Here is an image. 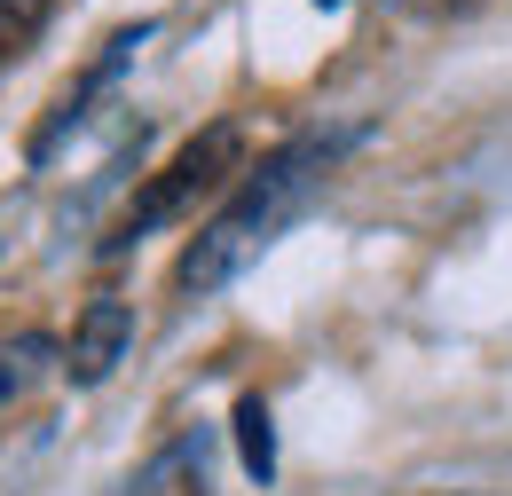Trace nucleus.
Masks as SVG:
<instances>
[{
    "instance_id": "obj_1",
    "label": "nucleus",
    "mask_w": 512,
    "mask_h": 496,
    "mask_svg": "<svg viewBox=\"0 0 512 496\" xmlns=\"http://www.w3.org/2000/svg\"><path fill=\"white\" fill-rule=\"evenodd\" d=\"M363 142V126H339V134H300V142H284V150H268L253 174L237 182V197L205 221L190 237V252H182V268H174V284L182 292H197V300H213L221 284H237L245 268H253L260 252L276 245V229L316 197L323 182H331V166L347 158Z\"/></svg>"
},
{
    "instance_id": "obj_6",
    "label": "nucleus",
    "mask_w": 512,
    "mask_h": 496,
    "mask_svg": "<svg viewBox=\"0 0 512 496\" xmlns=\"http://www.w3.org/2000/svg\"><path fill=\"white\" fill-rule=\"evenodd\" d=\"M316 8H347V0H316Z\"/></svg>"
},
{
    "instance_id": "obj_5",
    "label": "nucleus",
    "mask_w": 512,
    "mask_h": 496,
    "mask_svg": "<svg viewBox=\"0 0 512 496\" xmlns=\"http://www.w3.org/2000/svg\"><path fill=\"white\" fill-rule=\"evenodd\" d=\"M237 457H245V473H253L260 489L276 481V426H268V402L260 394L237 402Z\"/></svg>"
},
{
    "instance_id": "obj_4",
    "label": "nucleus",
    "mask_w": 512,
    "mask_h": 496,
    "mask_svg": "<svg viewBox=\"0 0 512 496\" xmlns=\"http://www.w3.org/2000/svg\"><path fill=\"white\" fill-rule=\"evenodd\" d=\"M56 355H64V347H56L48 331H16V339L0 347V410H8V402H24V394L48 378V363H56Z\"/></svg>"
},
{
    "instance_id": "obj_3",
    "label": "nucleus",
    "mask_w": 512,
    "mask_h": 496,
    "mask_svg": "<svg viewBox=\"0 0 512 496\" xmlns=\"http://www.w3.org/2000/svg\"><path fill=\"white\" fill-rule=\"evenodd\" d=\"M127 347H134V308L127 300H87V315L71 323L64 378L71 386H103V378L127 363Z\"/></svg>"
},
{
    "instance_id": "obj_2",
    "label": "nucleus",
    "mask_w": 512,
    "mask_h": 496,
    "mask_svg": "<svg viewBox=\"0 0 512 496\" xmlns=\"http://www.w3.org/2000/svg\"><path fill=\"white\" fill-rule=\"evenodd\" d=\"M237 150H245V134H237V126H205L190 150H182V158H174V166H166V174H158V182H150V189H142V197L127 205L119 237H111L103 252H127V245H142L150 229L182 221V213H190V197H205V189H213L221 174H229V166H237Z\"/></svg>"
}]
</instances>
